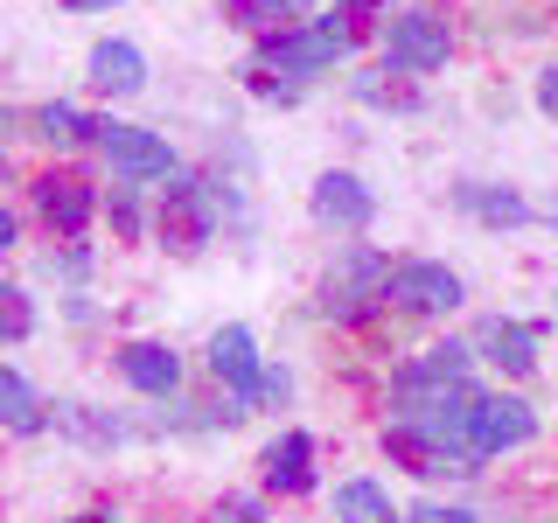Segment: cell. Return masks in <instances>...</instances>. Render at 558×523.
I'll use <instances>...</instances> for the list:
<instances>
[{
  "label": "cell",
  "mask_w": 558,
  "mask_h": 523,
  "mask_svg": "<svg viewBox=\"0 0 558 523\" xmlns=\"http://www.w3.org/2000/svg\"><path fill=\"white\" fill-rule=\"evenodd\" d=\"M92 133L105 139V154H112V168L126 174V182H168V174H174V154H168L161 133L126 126V119H98Z\"/></svg>",
  "instance_id": "6da1fadb"
},
{
  "label": "cell",
  "mask_w": 558,
  "mask_h": 523,
  "mask_svg": "<svg viewBox=\"0 0 558 523\" xmlns=\"http://www.w3.org/2000/svg\"><path fill=\"white\" fill-rule=\"evenodd\" d=\"M384 287H391V266H384L377 252H349L342 266L322 279V307L336 314V321H356L371 301H384Z\"/></svg>",
  "instance_id": "7a4b0ae2"
},
{
  "label": "cell",
  "mask_w": 558,
  "mask_h": 523,
  "mask_svg": "<svg viewBox=\"0 0 558 523\" xmlns=\"http://www.w3.org/2000/svg\"><path fill=\"white\" fill-rule=\"evenodd\" d=\"M537 433V412L523 405V398H475V412H468V453H502V447H523Z\"/></svg>",
  "instance_id": "3957f363"
},
{
  "label": "cell",
  "mask_w": 558,
  "mask_h": 523,
  "mask_svg": "<svg viewBox=\"0 0 558 523\" xmlns=\"http://www.w3.org/2000/svg\"><path fill=\"white\" fill-rule=\"evenodd\" d=\"M209 370H217L223 384H231V418H244L258 405V342H252V328H217V336H209Z\"/></svg>",
  "instance_id": "277c9868"
},
{
  "label": "cell",
  "mask_w": 558,
  "mask_h": 523,
  "mask_svg": "<svg viewBox=\"0 0 558 523\" xmlns=\"http://www.w3.org/2000/svg\"><path fill=\"white\" fill-rule=\"evenodd\" d=\"M336 57H349V42H342L336 28H322V22L279 28L272 42H266V63H272V70H287V77H314V70H328Z\"/></svg>",
  "instance_id": "5b68a950"
},
{
  "label": "cell",
  "mask_w": 558,
  "mask_h": 523,
  "mask_svg": "<svg viewBox=\"0 0 558 523\" xmlns=\"http://www.w3.org/2000/svg\"><path fill=\"white\" fill-rule=\"evenodd\" d=\"M384 63L391 70H440L447 63V22L440 14H398L384 35Z\"/></svg>",
  "instance_id": "8992f818"
},
{
  "label": "cell",
  "mask_w": 558,
  "mask_h": 523,
  "mask_svg": "<svg viewBox=\"0 0 558 523\" xmlns=\"http://www.w3.org/2000/svg\"><path fill=\"white\" fill-rule=\"evenodd\" d=\"M384 301H398V307H412V314H447V307H461V279H453L447 266H398L391 272V287H384Z\"/></svg>",
  "instance_id": "52a82bcc"
},
{
  "label": "cell",
  "mask_w": 558,
  "mask_h": 523,
  "mask_svg": "<svg viewBox=\"0 0 558 523\" xmlns=\"http://www.w3.org/2000/svg\"><path fill=\"white\" fill-rule=\"evenodd\" d=\"M209 223H217V196H209V182H174L168 188V209H161V238L174 252H196L209 238Z\"/></svg>",
  "instance_id": "ba28073f"
},
{
  "label": "cell",
  "mask_w": 558,
  "mask_h": 523,
  "mask_svg": "<svg viewBox=\"0 0 558 523\" xmlns=\"http://www.w3.org/2000/svg\"><path fill=\"white\" fill-rule=\"evenodd\" d=\"M371 209H377V196L371 188L356 182V174H322V182H314V217L328 223V231H363V223H371Z\"/></svg>",
  "instance_id": "9c48e42d"
},
{
  "label": "cell",
  "mask_w": 558,
  "mask_h": 523,
  "mask_svg": "<svg viewBox=\"0 0 558 523\" xmlns=\"http://www.w3.org/2000/svg\"><path fill=\"white\" fill-rule=\"evenodd\" d=\"M475 349H488V363H502V370H537V328L531 321H502V314H488L475 328Z\"/></svg>",
  "instance_id": "30bf717a"
},
{
  "label": "cell",
  "mask_w": 558,
  "mask_h": 523,
  "mask_svg": "<svg viewBox=\"0 0 558 523\" xmlns=\"http://www.w3.org/2000/svg\"><path fill=\"white\" fill-rule=\"evenodd\" d=\"M266 482L279 488V496L314 488V440H307V433H279V440L266 447Z\"/></svg>",
  "instance_id": "8fae6325"
},
{
  "label": "cell",
  "mask_w": 558,
  "mask_h": 523,
  "mask_svg": "<svg viewBox=\"0 0 558 523\" xmlns=\"http://www.w3.org/2000/svg\"><path fill=\"white\" fill-rule=\"evenodd\" d=\"M35 209L49 217V231H84L92 223V188L70 182V174H49V182H35Z\"/></svg>",
  "instance_id": "7c38bea8"
},
{
  "label": "cell",
  "mask_w": 558,
  "mask_h": 523,
  "mask_svg": "<svg viewBox=\"0 0 558 523\" xmlns=\"http://www.w3.org/2000/svg\"><path fill=\"white\" fill-rule=\"evenodd\" d=\"M92 84L112 98H133L140 84H147V57H140L133 42H98L92 49Z\"/></svg>",
  "instance_id": "4fadbf2b"
},
{
  "label": "cell",
  "mask_w": 558,
  "mask_h": 523,
  "mask_svg": "<svg viewBox=\"0 0 558 523\" xmlns=\"http://www.w3.org/2000/svg\"><path fill=\"white\" fill-rule=\"evenodd\" d=\"M119 370H126V384H133V391H147V398H168L174 384H182V363H174L161 342H133L126 356H119Z\"/></svg>",
  "instance_id": "5bb4252c"
},
{
  "label": "cell",
  "mask_w": 558,
  "mask_h": 523,
  "mask_svg": "<svg viewBox=\"0 0 558 523\" xmlns=\"http://www.w3.org/2000/svg\"><path fill=\"white\" fill-rule=\"evenodd\" d=\"M336 523H398V510L377 482H342L336 488Z\"/></svg>",
  "instance_id": "9a60e30c"
},
{
  "label": "cell",
  "mask_w": 558,
  "mask_h": 523,
  "mask_svg": "<svg viewBox=\"0 0 558 523\" xmlns=\"http://www.w3.org/2000/svg\"><path fill=\"white\" fill-rule=\"evenodd\" d=\"M0 426L8 433H43V405H35L22 370H0Z\"/></svg>",
  "instance_id": "2e32d148"
},
{
  "label": "cell",
  "mask_w": 558,
  "mask_h": 523,
  "mask_svg": "<svg viewBox=\"0 0 558 523\" xmlns=\"http://www.w3.org/2000/svg\"><path fill=\"white\" fill-rule=\"evenodd\" d=\"M223 14L244 28H301V14H307V0H223Z\"/></svg>",
  "instance_id": "e0dca14e"
},
{
  "label": "cell",
  "mask_w": 558,
  "mask_h": 523,
  "mask_svg": "<svg viewBox=\"0 0 558 523\" xmlns=\"http://www.w3.org/2000/svg\"><path fill=\"white\" fill-rule=\"evenodd\" d=\"M468 209H482L488 223H523L531 209H523V196H510V188H461Z\"/></svg>",
  "instance_id": "ac0fdd59"
},
{
  "label": "cell",
  "mask_w": 558,
  "mask_h": 523,
  "mask_svg": "<svg viewBox=\"0 0 558 523\" xmlns=\"http://www.w3.org/2000/svg\"><path fill=\"white\" fill-rule=\"evenodd\" d=\"M28 328H35V307H28V293L0 279V342H28Z\"/></svg>",
  "instance_id": "d6986e66"
},
{
  "label": "cell",
  "mask_w": 558,
  "mask_h": 523,
  "mask_svg": "<svg viewBox=\"0 0 558 523\" xmlns=\"http://www.w3.org/2000/svg\"><path fill=\"white\" fill-rule=\"evenodd\" d=\"M92 133V119L77 112V105H43V139H57V147H70V139Z\"/></svg>",
  "instance_id": "ffe728a7"
},
{
  "label": "cell",
  "mask_w": 558,
  "mask_h": 523,
  "mask_svg": "<svg viewBox=\"0 0 558 523\" xmlns=\"http://www.w3.org/2000/svg\"><path fill=\"white\" fill-rule=\"evenodd\" d=\"M412 377H468V349H461V342H440V349H426V356L412 363Z\"/></svg>",
  "instance_id": "44dd1931"
},
{
  "label": "cell",
  "mask_w": 558,
  "mask_h": 523,
  "mask_svg": "<svg viewBox=\"0 0 558 523\" xmlns=\"http://www.w3.org/2000/svg\"><path fill=\"white\" fill-rule=\"evenodd\" d=\"M384 0H342V8H328V22L322 28H336L342 42H356V28H363V14H377Z\"/></svg>",
  "instance_id": "7402d4cb"
},
{
  "label": "cell",
  "mask_w": 558,
  "mask_h": 523,
  "mask_svg": "<svg viewBox=\"0 0 558 523\" xmlns=\"http://www.w3.org/2000/svg\"><path fill=\"white\" fill-rule=\"evenodd\" d=\"M412 523H475V510H461V502H418Z\"/></svg>",
  "instance_id": "603a6c76"
},
{
  "label": "cell",
  "mask_w": 558,
  "mask_h": 523,
  "mask_svg": "<svg viewBox=\"0 0 558 523\" xmlns=\"http://www.w3.org/2000/svg\"><path fill=\"white\" fill-rule=\"evenodd\" d=\"M223 516H231V523H266V510H258V502H244V496L223 502Z\"/></svg>",
  "instance_id": "cb8c5ba5"
},
{
  "label": "cell",
  "mask_w": 558,
  "mask_h": 523,
  "mask_svg": "<svg viewBox=\"0 0 558 523\" xmlns=\"http://www.w3.org/2000/svg\"><path fill=\"white\" fill-rule=\"evenodd\" d=\"M537 105H545V112H558V70H545V84H537Z\"/></svg>",
  "instance_id": "d4e9b609"
},
{
  "label": "cell",
  "mask_w": 558,
  "mask_h": 523,
  "mask_svg": "<svg viewBox=\"0 0 558 523\" xmlns=\"http://www.w3.org/2000/svg\"><path fill=\"white\" fill-rule=\"evenodd\" d=\"M8 244H14V217H8V209H0V252H8Z\"/></svg>",
  "instance_id": "484cf974"
},
{
  "label": "cell",
  "mask_w": 558,
  "mask_h": 523,
  "mask_svg": "<svg viewBox=\"0 0 558 523\" xmlns=\"http://www.w3.org/2000/svg\"><path fill=\"white\" fill-rule=\"evenodd\" d=\"M63 8H70V14H84V8H112V0H63Z\"/></svg>",
  "instance_id": "4316f807"
}]
</instances>
